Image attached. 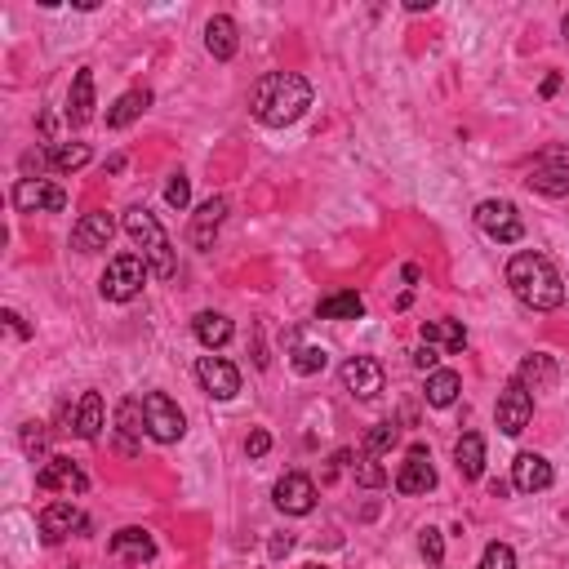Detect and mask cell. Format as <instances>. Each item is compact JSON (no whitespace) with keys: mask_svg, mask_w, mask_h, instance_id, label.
Returning <instances> with one entry per match:
<instances>
[{"mask_svg":"<svg viewBox=\"0 0 569 569\" xmlns=\"http://www.w3.org/2000/svg\"><path fill=\"white\" fill-rule=\"evenodd\" d=\"M498 432L503 436H521L529 427V418H534V396L525 392L521 383H507L503 396H498Z\"/></svg>","mask_w":569,"mask_h":569,"instance_id":"cell-8","label":"cell"},{"mask_svg":"<svg viewBox=\"0 0 569 569\" xmlns=\"http://www.w3.org/2000/svg\"><path fill=\"white\" fill-rule=\"evenodd\" d=\"M289 552V534L285 538H276V543H272V556H285Z\"/></svg>","mask_w":569,"mask_h":569,"instance_id":"cell-42","label":"cell"},{"mask_svg":"<svg viewBox=\"0 0 569 569\" xmlns=\"http://www.w3.org/2000/svg\"><path fill=\"white\" fill-rule=\"evenodd\" d=\"M312 107V85L298 72H267L263 81L249 89V112L258 125L267 129H285Z\"/></svg>","mask_w":569,"mask_h":569,"instance_id":"cell-1","label":"cell"},{"mask_svg":"<svg viewBox=\"0 0 569 569\" xmlns=\"http://www.w3.org/2000/svg\"><path fill=\"white\" fill-rule=\"evenodd\" d=\"M325 361H329L325 347H298V352H294V369H298V374H321Z\"/></svg>","mask_w":569,"mask_h":569,"instance_id":"cell-33","label":"cell"},{"mask_svg":"<svg viewBox=\"0 0 569 569\" xmlns=\"http://www.w3.org/2000/svg\"><path fill=\"white\" fill-rule=\"evenodd\" d=\"M418 552L427 556V565H441V561H445V538H441V529L427 525L423 538H418Z\"/></svg>","mask_w":569,"mask_h":569,"instance_id":"cell-34","label":"cell"},{"mask_svg":"<svg viewBox=\"0 0 569 569\" xmlns=\"http://www.w3.org/2000/svg\"><path fill=\"white\" fill-rule=\"evenodd\" d=\"M436 361H441V352H436V347H427V343L414 352V365L418 369H436Z\"/></svg>","mask_w":569,"mask_h":569,"instance_id":"cell-40","label":"cell"},{"mask_svg":"<svg viewBox=\"0 0 569 569\" xmlns=\"http://www.w3.org/2000/svg\"><path fill=\"white\" fill-rule=\"evenodd\" d=\"M5 321H9V329H14V334L27 338V325H23V316H18V312H5Z\"/></svg>","mask_w":569,"mask_h":569,"instance_id":"cell-41","label":"cell"},{"mask_svg":"<svg viewBox=\"0 0 569 569\" xmlns=\"http://www.w3.org/2000/svg\"><path fill=\"white\" fill-rule=\"evenodd\" d=\"M49 165L63 169V174H72V169H85V165H89V147H85V143H58V147H49Z\"/></svg>","mask_w":569,"mask_h":569,"instance_id":"cell-30","label":"cell"},{"mask_svg":"<svg viewBox=\"0 0 569 569\" xmlns=\"http://www.w3.org/2000/svg\"><path fill=\"white\" fill-rule=\"evenodd\" d=\"M316 312H321V321H361V316H365V298L352 294V289H343V294L321 298Z\"/></svg>","mask_w":569,"mask_h":569,"instance_id":"cell-26","label":"cell"},{"mask_svg":"<svg viewBox=\"0 0 569 569\" xmlns=\"http://www.w3.org/2000/svg\"><path fill=\"white\" fill-rule=\"evenodd\" d=\"M552 481H556V472L543 454H521L512 463V485L521 489V494H538V489H547Z\"/></svg>","mask_w":569,"mask_h":569,"instance_id":"cell-16","label":"cell"},{"mask_svg":"<svg viewBox=\"0 0 569 569\" xmlns=\"http://www.w3.org/2000/svg\"><path fill=\"white\" fill-rule=\"evenodd\" d=\"M516 383H521L529 396H534V392H552V387H556V361H552V356H543V352H538V356H525V361H521V374H516Z\"/></svg>","mask_w":569,"mask_h":569,"instance_id":"cell-21","label":"cell"},{"mask_svg":"<svg viewBox=\"0 0 569 569\" xmlns=\"http://www.w3.org/2000/svg\"><path fill=\"white\" fill-rule=\"evenodd\" d=\"M72 529H85V516H81V507L76 503H49L45 512H41V534H45V543H63Z\"/></svg>","mask_w":569,"mask_h":569,"instance_id":"cell-15","label":"cell"},{"mask_svg":"<svg viewBox=\"0 0 569 569\" xmlns=\"http://www.w3.org/2000/svg\"><path fill=\"white\" fill-rule=\"evenodd\" d=\"M143 418H147V436H152V441H161V445L183 441V432H187L183 409L169 401L165 392H147L143 396Z\"/></svg>","mask_w":569,"mask_h":569,"instance_id":"cell-5","label":"cell"},{"mask_svg":"<svg viewBox=\"0 0 569 569\" xmlns=\"http://www.w3.org/2000/svg\"><path fill=\"white\" fill-rule=\"evenodd\" d=\"M147 258L143 254H116L112 263H107L103 281H98V289H103L107 303H129V298H138V289L147 285Z\"/></svg>","mask_w":569,"mask_h":569,"instance_id":"cell-4","label":"cell"},{"mask_svg":"<svg viewBox=\"0 0 569 569\" xmlns=\"http://www.w3.org/2000/svg\"><path fill=\"white\" fill-rule=\"evenodd\" d=\"M116 423H121L125 449H134V436L147 427V418H143V401H125L121 409H116Z\"/></svg>","mask_w":569,"mask_h":569,"instance_id":"cell-32","label":"cell"},{"mask_svg":"<svg viewBox=\"0 0 569 569\" xmlns=\"http://www.w3.org/2000/svg\"><path fill=\"white\" fill-rule=\"evenodd\" d=\"M454 463H458V476L463 481H476L485 472V441L476 432H463L454 445Z\"/></svg>","mask_w":569,"mask_h":569,"instance_id":"cell-23","label":"cell"},{"mask_svg":"<svg viewBox=\"0 0 569 569\" xmlns=\"http://www.w3.org/2000/svg\"><path fill=\"white\" fill-rule=\"evenodd\" d=\"M396 441H401V427L387 418V423H374L369 427V436H365V458H378V454H387Z\"/></svg>","mask_w":569,"mask_h":569,"instance_id":"cell-31","label":"cell"},{"mask_svg":"<svg viewBox=\"0 0 569 569\" xmlns=\"http://www.w3.org/2000/svg\"><path fill=\"white\" fill-rule=\"evenodd\" d=\"M223 218H227V201H223V196L205 201L201 209H196L192 227H187V241H192L196 249H209V245H214V236H218V227H223Z\"/></svg>","mask_w":569,"mask_h":569,"instance_id":"cell-17","label":"cell"},{"mask_svg":"<svg viewBox=\"0 0 569 569\" xmlns=\"http://www.w3.org/2000/svg\"><path fill=\"white\" fill-rule=\"evenodd\" d=\"M356 481H361L365 489H378V485H383V481H387V472H383V467H378V463H374V458H365V463H361V467H356Z\"/></svg>","mask_w":569,"mask_h":569,"instance_id":"cell-38","label":"cell"},{"mask_svg":"<svg viewBox=\"0 0 569 569\" xmlns=\"http://www.w3.org/2000/svg\"><path fill=\"white\" fill-rule=\"evenodd\" d=\"M303 569H325V565H303Z\"/></svg>","mask_w":569,"mask_h":569,"instance_id":"cell-44","label":"cell"},{"mask_svg":"<svg viewBox=\"0 0 569 569\" xmlns=\"http://www.w3.org/2000/svg\"><path fill=\"white\" fill-rule=\"evenodd\" d=\"M561 27H565V36H569V14H565V23H561Z\"/></svg>","mask_w":569,"mask_h":569,"instance_id":"cell-43","label":"cell"},{"mask_svg":"<svg viewBox=\"0 0 569 569\" xmlns=\"http://www.w3.org/2000/svg\"><path fill=\"white\" fill-rule=\"evenodd\" d=\"M276 507H281L285 516H307L316 507V485H312V476H303V472H289L276 481Z\"/></svg>","mask_w":569,"mask_h":569,"instance_id":"cell-10","label":"cell"},{"mask_svg":"<svg viewBox=\"0 0 569 569\" xmlns=\"http://www.w3.org/2000/svg\"><path fill=\"white\" fill-rule=\"evenodd\" d=\"M481 569H516V552L507 543H489L481 556Z\"/></svg>","mask_w":569,"mask_h":569,"instance_id":"cell-35","label":"cell"},{"mask_svg":"<svg viewBox=\"0 0 569 569\" xmlns=\"http://www.w3.org/2000/svg\"><path fill=\"white\" fill-rule=\"evenodd\" d=\"M236 45H241V36H236V23L227 14L209 18L205 23V49L218 58V63H227V58H236Z\"/></svg>","mask_w":569,"mask_h":569,"instance_id":"cell-20","label":"cell"},{"mask_svg":"<svg viewBox=\"0 0 569 569\" xmlns=\"http://www.w3.org/2000/svg\"><path fill=\"white\" fill-rule=\"evenodd\" d=\"M196 378H201V387L214 401H232L241 392V369L232 361H223V356H201L196 361Z\"/></svg>","mask_w":569,"mask_h":569,"instance_id":"cell-9","label":"cell"},{"mask_svg":"<svg viewBox=\"0 0 569 569\" xmlns=\"http://www.w3.org/2000/svg\"><path fill=\"white\" fill-rule=\"evenodd\" d=\"M14 205L18 214H58L67 205V192L58 183H49V178H18Z\"/></svg>","mask_w":569,"mask_h":569,"instance_id":"cell-7","label":"cell"},{"mask_svg":"<svg viewBox=\"0 0 569 569\" xmlns=\"http://www.w3.org/2000/svg\"><path fill=\"white\" fill-rule=\"evenodd\" d=\"M94 121V72L89 67H81L72 81V94H67V125L81 129Z\"/></svg>","mask_w":569,"mask_h":569,"instance_id":"cell-18","label":"cell"},{"mask_svg":"<svg viewBox=\"0 0 569 569\" xmlns=\"http://www.w3.org/2000/svg\"><path fill=\"white\" fill-rule=\"evenodd\" d=\"M67 423H72V432L81 436V441H94V436L103 432V396H98V392H85L81 405L67 409Z\"/></svg>","mask_w":569,"mask_h":569,"instance_id":"cell-19","label":"cell"},{"mask_svg":"<svg viewBox=\"0 0 569 569\" xmlns=\"http://www.w3.org/2000/svg\"><path fill=\"white\" fill-rule=\"evenodd\" d=\"M525 183L543 196H569V165H538L529 169Z\"/></svg>","mask_w":569,"mask_h":569,"instance_id":"cell-28","label":"cell"},{"mask_svg":"<svg viewBox=\"0 0 569 569\" xmlns=\"http://www.w3.org/2000/svg\"><path fill=\"white\" fill-rule=\"evenodd\" d=\"M165 201L174 209H187V201H192V183H187L183 174H174L169 178V187H165Z\"/></svg>","mask_w":569,"mask_h":569,"instance_id":"cell-36","label":"cell"},{"mask_svg":"<svg viewBox=\"0 0 569 569\" xmlns=\"http://www.w3.org/2000/svg\"><path fill=\"white\" fill-rule=\"evenodd\" d=\"M507 285H512V294L521 298L525 307H534V312H552V307L565 303L561 272L552 267V258L534 254V249H525V254H516L512 263H507Z\"/></svg>","mask_w":569,"mask_h":569,"instance_id":"cell-2","label":"cell"},{"mask_svg":"<svg viewBox=\"0 0 569 569\" xmlns=\"http://www.w3.org/2000/svg\"><path fill=\"white\" fill-rule=\"evenodd\" d=\"M423 343L436 347V352H463L467 329L458 321H423Z\"/></svg>","mask_w":569,"mask_h":569,"instance_id":"cell-25","label":"cell"},{"mask_svg":"<svg viewBox=\"0 0 569 569\" xmlns=\"http://www.w3.org/2000/svg\"><path fill=\"white\" fill-rule=\"evenodd\" d=\"M116 236V223L112 214H85L81 223L72 227V249H81V254H94V249H107Z\"/></svg>","mask_w":569,"mask_h":569,"instance_id":"cell-14","label":"cell"},{"mask_svg":"<svg viewBox=\"0 0 569 569\" xmlns=\"http://www.w3.org/2000/svg\"><path fill=\"white\" fill-rule=\"evenodd\" d=\"M476 227L498 245H516L525 236V223L512 201H481L476 205Z\"/></svg>","mask_w":569,"mask_h":569,"instance_id":"cell-6","label":"cell"},{"mask_svg":"<svg viewBox=\"0 0 569 569\" xmlns=\"http://www.w3.org/2000/svg\"><path fill=\"white\" fill-rule=\"evenodd\" d=\"M112 556L116 561H152L156 556V543H152V534L147 529H121V534L112 538Z\"/></svg>","mask_w":569,"mask_h":569,"instance_id":"cell-22","label":"cell"},{"mask_svg":"<svg viewBox=\"0 0 569 569\" xmlns=\"http://www.w3.org/2000/svg\"><path fill=\"white\" fill-rule=\"evenodd\" d=\"M192 329H196V338H201L209 352H214V347H223L227 338H232V321H227V316H218V312H201Z\"/></svg>","mask_w":569,"mask_h":569,"instance_id":"cell-29","label":"cell"},{"mask_svg":"<svg viewBox=\"0 0 569 569\" xmlns=\"http://www.w3.org/2000/svg\"><path fill=\"white\" fill-rule=\"evenodd\" d=\"M458 392H463V378H458L454 369H432V374H427V405L445 409L458 401Z\"/></svg>","mask_w":569,"mask_h":569,"instance_id":"cell-27","label":"cell"},{"mask_svg":"<svg viewBox=\"0 0 569 569\" xmlns=\"http://www.w3.org/2000/svg\"><path fill=\"white\" fill-rule=\"evenodd\" d=\"M125 232H129V241L143 249V258H147V267H152V276L169 281V276L178 272V254H174V245H169L165 227L156 223V214H147L143 205H134V209L125 214Z\"/></svg>","mask_w":569,"mask_h":569,"instance_id":"cell-3","label":"cell"},{"mask_svg":"<svg viewBox=\"0 0 569 569\" xmlns=\"http://www.w3.org/2000/svg\"><path fill=\"white\" fill-rule=\"evenodd\" d=\"M343 387L352 396H361V401H374V396L383 392V365H378L374 356H352V361L343 365Z\"/></svg>","mask_w":569,"mask_h":569,"instance_id":"cell-11","label":"cell"},{"mask_svg":"<svg viewBox=\"0 0 569 569\" xmlns=\"http://www.w3.org/2000/svg\"><path fill=\"white\" fill-rule=\"evenodd\" d=\"M147 107H152V94H147V89H129V94H121L112 107H107V125H112V129L134 125Z\"/></svg>","mask_w":569,"mask_h":569,"instance_id":"cell-24","label":"cell"},{"mask_svg":"<svg viewBox=\"0 0 569 569\" xmlns=\"http://www.w3.org/2000/svg\"><path fill=\"white\" fill-rule=\"evenodd\" d=\"M45 445H49V432H45V427H41V423H27V427H23V449H27V454L41 458Z\"/></svg>","mask_w":569,"mask_h":569,"instance_id":"cell-37","label":"cell"},{"mask_svg":"<svg viewBox=\"0 0 569 569\" xmlns=\"http://www.w3.org/2000/svg\"><path fill=\"white\" fill-rule=\"evenodd\" d=\"M267 449H272V436H267L263 427H258V432H249V441H245V454L249 458H263Z\"/></svg>","mask_w":569,"mask_h":569,"instance_id":"cell-39","label":"cell"},{"mask_svg":"<svg viewBox=\"0 0 569 569\" xmlns=\"http://www.w3.org/2000/svg\"><path fill=\"white\" fill-rule=\"evenodd\" d=\"M396 489L401 494H427V489H436V467L423 445L409 449V458L401 463V472H396Z\"/></svg>","mask_w":569,"mask_h":569,"instance_id":"cell-13","label":"cell"},{"mask_svg":"<svg viewBox=\"0 0 569 569\" xmlns=\"http://www.w3.org/2000/svg\"><path fill=\"white\" fill-rule=\"evenodd\" d=\"M36 489H45V494H54V489H63V494H85L89 481L72 458H49L41 472H36Z\"/></svg>","mask_w":569,"mask_h":569,"instance_id":"cell-12","label":"cell"}]
</instances>
